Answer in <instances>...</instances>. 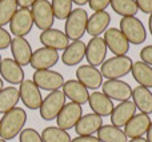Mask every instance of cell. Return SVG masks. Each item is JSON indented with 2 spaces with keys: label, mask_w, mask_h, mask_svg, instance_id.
<instances>
[{
  "label": "cell",
  "mask_w": 152,
  "mask_h": 142,
  "mask_svg": "<svg viewBox=\"0 0 152 142\" xmlns=\"http://www.w3.org/2000/svg\"><path fill=\"white\" fill-rule=\"evenodd\" d=\"M107 55V44L100 36L92 38L86 46V58L91 66H102Z\"/></svg>",
  "instance_id": "cell-14"
},
{
  "label": "cell",
  "mask_w": 152,
  "mask_h": 142,
  "mask_svg": "<svg viewBox=\"0 0 152 142\" xmlns=\"http://www.w3.org/2000/svg\"><path fill=\"white\" fill-rule=\"evenodd\" d=\"M136 114V106L132 101H124L120 105L115 106L111 113V122L116 127H123L128 124V121Z\"/></svg>",
  "instance_id": "cell-17"
},
{
  "label": "cell",
  "mask_w": 152,
  "mask_h": 142,
  "mask_svg": "<svg viewBox=\"0 0 152 142\" xmlns=\"http://www.w3.org/2000/svg\"><path fill=\"white\" fill-rule=\"evenodd\" d=\"M71 142H100L99 138L94 137V135H77L76 138L71 140Z\"/></svg>",
  "instance_id": "cell-39"
},
{
  "label": "cell",
  "mask_w": 152,
  "mask_h": 142,
  "mask_svg": "<svg viewBox=\"0 0 152 142\" xmlns=\"http://www.w3.org/2000/svg\"><path fill=\"white\" fill-rule=\"evenodd\" d=\"M3 89H4V82H3V79L0 78V91H1Z\"/></svg>",
  "instance_id": "cell-45"
},
{
  "label": "cell",
  "mask_w": 152,
  "mask_h": 142,
  "mask_svg": "<svg viewBox=\"0 0 152 142\" xmlns=\"http://www.w3.org/2000/svg\"><path fill=\"white\" fill-rule=\"evenodd\" d=\"M103 94L108 97L111 101H119L124 102L132 97V89L128 83L119 79H108L102 84Z\"/></svg>",
  "instance_id": "cell-9"
},
{
  "label": "cell",
  "mask_w": 152,
  "mask_h": 142,
  "mask_svg": "<svg viewBox=\"0 0 152 142\" xmlns=\"http://www.w3.org/2000/svg\"><path fill=\"white\" fill-rule=\"evenodd\" d=\"M135 3L143 13H152V0H135Z\"/></svg>",
  "instance_id": "cell-38"
},
{
  "label": "cell",
  "mask_w": 152,
  "mask_h": 142,
  "mask_svg": "<svg viewBox=\"0 0 152 142\" xmlns=\"http://www.w3.org/2000/svg\"><path fill=\"white\" fill-rule=\"evenodd\" d=\"M120 31L132 44H142L147 39V31L142 20H139L135 16L121 18L120 20Z\"/></svg>",
  "instance_id": "cell-4"
},
{
  "label": "cell",
  "mask_w": 152,
  "mask_h": 142,
  "mask_svg": "<svg viewBox=\"0 0 152 142\" xmlns=\"http://www.w3.org/2000/svg\"><path fill=\"white\" fill-rule=\"evenodd\" d=\"M132 59L127 55L123 56H113L110 58L102 64V75L107 79H119L121 76H126L131 72L132 69Z\"/></svg>",
  "instance_id": "cell-3"
},
{
  "label": "cell",
  "mask_w": 152,
  "mask_h": 142,
  "mask_svg": "<svg viewBox=\"0 0 152 142\" xmlns=\"http://www.w3.org/2000/svg\"><path fill=\"white\" fill-rule=\"evenodd\" d=\"M132 98L136 109H139L140 113L150 115L152 114V92L150 89L144 86H137L132 90Z\"/></svg>",
  "instance_id": "cell-26"
},
{
  "label": "cell",
  "mask_w": 152,
  "mask_h": 142,
  "mask_svg": "<svg viewBox=\"0 0 152 142\" xmlns=\"http://www.w3.org/2000/svg\"><path fill=\"white\" fill-rule=\"evenodd\" d=\"M128 142H147V140H145V138H143V137H139V138H134V140H131Z\"/></svg>",
  "instance_id": "cell-43"
},
{
  "label": "cell",
  "mask_w": 152,
  "mask_h": 142,
  "mask_svg": "<svg viewBox=\"0 0 152 142\" xmlns=\"http://www.w3.org/2000/svg\"><path fill=\"white\" fill-rule=\"evenodd\" d=\"M35 1L36 0H16V4L20 8H28V7H32Z\"/></svg>",
  "instance_id": "cell-40"
},
{
  "label": "cell",
  "mask_w": 152,
  "mask_h": 142,
  "mask_svg": "<svg viewBox=\"0 0 152 142\" xmlns=\"http://www.w3.org/2000/svg\"><path fill=\"white\" fill-rule=\"evenodd\" d=\"M19 94H20V99L23 101L24 106L31 110H37L42 106V94H40V89L34 83V81H23L20 83V89H19Z\"/></svg>",
  "instance_id": "cell-12"
},
{
  "label": "cell",
  "mask_w": 152,
  "mask_h": 142,
  "mask_svg": "<svg viewBox=\"0 0 152 142\" xmlns=\"http://www.w3.org/2000/svg\"><path fill=\"white\" fill-rule=\"evenodd\" d=\"M88 103H89V107L92 109V111L100 117L111 115L113 107H115L112 101L108 97H105L103 92H99V91H95L89 95Z\"/></svg>",
  "instance_id": "cell-24"
},
{
  "label": "cell",
  "mask_w": 152,
  "mask_h": 142,
  "mask_svg": "<svg viewBox=\"0 0 152 142\" xmlns=\"http://www.w3.org/2000/svg\"><path fill=\"white\" fill-rule=\"evenodd\" d=\"M87 21H88V13L86 10L83 8L72 10L69 16L66 19L64 34L71 40H81L83 35L87 32Z\"/></svg>",
  "instance_id": "cell-2"
},
{
  "label": "cell",
  "mask_w": 152,
  "mask_h": 142,
  "mask_svg": "<svg viewBox=\"0 0 152 142\" xmlns=\"http://www.w3.org/2000/svg\"><path fill=\"white\" fill-rule=\"evenodd\" d=\"M27 122V113L20 107H15L4 114L0 119V138L4 141L13 140L20 134Z\"/></svg>",
  "instance_id": "cell-1"
},
{
  "label": "cell",
  "mask_w": 152,
  "mask_h": 142,
  "mask_svg": "<svg viewBox=\"0 0 152 142\" xmlns=\"http://www.w3.org/2000/svg\"><path fill=\"white\" fill-rule=\"evenodd\" d=\"M86 58V44L81 40H74L64 50L61 55V62L66 66H76Z\"/></svg>",
  "instance_id": "cell-25"
},
{
  "label": "cell",
  "mask_w": 152,
  "mask_h": 142,
  "mask_svg": "<svg viewBox=\"0 0 152 142\" xmlns=\"http://www.w3.org/2000/svg\"><path fill=\"white\" fill-rule=\"evenodd\" d=\"M72 0H52L51 7L55 18L59 20H66L72 12Z\"/></svg>",
  "instance_id": "cell-33"
},
{
  "label": "cell",
  "mask_w": 152,
  "mask_h": 142,
  "mask_svg": "<svg viewBox=\"0 0 152 142\" xmlns=\"http://www.w3.org/2000/svg\"><path fill=\"white\" fill-rule=\"evenodd\" d=\"M111 7L118 15L121 18H128V16H135L139 12L135 0H111Z\"/></svg>",
  "instance_id": "cell-30"
},
{
  "label": "cell",
  "mask_w": 152,
  "mask_h": 142,
  "mask_svg": "<svg viewBox=\"0 0 152 142\" xmlns=\"http://www.w3.org/2000/svg\"><path fill=\"white\" fill-rule=\"evenodd\" d=\"M16 11H18L16 0H0V27L10 23Z\"/></svg>",
  "instance_id": "cell-32"
},
{
  "label": "cell",
  "mask_w": 152,
  "mask_h": 142,
  "mask_svg": "<svg viewBox=\"0 0 152 142\" xmlns=\"http://www.w3.org/2000/svg\"><path fill=\"white\" fill-rule=\"evenodd\" d=\"M63 92L66 95V98H69L74 103H77L80 106L88 102V89L84 87L79 81H75V79H69V81L64 82Z\"/></svg>",
  "instance_id": "cell-21"
},
{
  "label": "cell",
  "mask_w": 152,
  "mask_h": 142,
  "mask_svg": "<svg viewBox=\"0 0 152 142\" xmlns=\"http://www.w3.org/2000/svg\"><path fill=\"white\" fill-rule=\"evenodd\" d=\"M147 142H152V121H151V124H150V127H148V130H147Z\"/></svg>",
  "instance_id": "cell-41"
},
{
  "label": "cell",
  "mask_w": 152,
  "mask_h": 142,
  "mask_svg": "<svg viewBox=\"0 0 152 142\" xmlns=\"http://www.w3.org/2000/svg\"><path fill=\"white\" fill-rule=\"evenodd\" d=\"M0 142H7V141H4V140H0Z\"/></svg>",
  "instance_id": "cell-46"
},
{
  "label": "cell",
  "mask_w": 152,
  "mask_h": 142,
  "mask_svg": "<svg viewBox=\"0 0 152 142\" xmlns=\"http://www.w3.org/2000/svg\"><path fill=\"white\" fill-rule=\"evenodd\" d=\"M103 126V118L97 114H87L81 117L75 125V132L77 135H92Z\"/></svg>",
  "instance_id": "cell-23"
},
{
  "label": "cell",
  "mask_w": 152,
  "mask_h": 142,
  "mask_svg": "<svg viewBox=\"0 0 152 142\" xmlns=\"http://www.w3.org/2000/svg\"><path fill=\"white\" fill-rule=\"evenodd\" d=\"M20 142H43V140L35 129H23L20 133Z\"/></svg>",
  "instance_id": "cell-34"
},
{
  "label": "cell",
  "mask_w": 152,
  "mask_h": 142,
  "mask_svg": "<svg viewBox=\"0 0 152 142\" xmlns=\"http://www.w3.org/2000/svg\"><path fill=\"white\" fill-rule=\"evenodd\" d=\"M34 26V19H32L31 10L28 8H20L15 12L13 18L10 21V28L15 36L24 38L28 35Z\"/></svg>",
  "instance_id": "cell-8"
},
{
  "label": "cell",
  "mask_w": 152,
  "mask_h": 142,
  "mask_svg": "<svg viewBox=\"0 0 152 142\" xmlns=\"http://www.w3.org/2000/svg\"><path fill=\"white\" fill-rule=\"evenodd\" d=\"M66 105V95L63 91L56 90L51 91L45 97V99L42 102L40 106V115L44 121H52L59 115L61 109Z\"/></svg>",
  "instance_id": "cell-6"
},
{
  "label": "cell",
  "mask_w": 152,
  "mask_h": 142,
  "mask_svg": "<svg viewBox=\"0 0 152 142\" xmlns=\"http://www.w3.org/2000/svg\"><path fill=\"white\" fill-rule=\"evenodd\" d=\"M40 43L44 47L51 48V50H66L69 46V39L67 38V35L64 32H61L60 30H55V28H50L45 30L40 34Z\"/></svg>",
  "instance_id": "cell-16"
},
{
  "label": "cell",
  "mask_w": 152,
  "mask_h": 142,
  "mask_svg": "<svg viewBox=\"0 0 152 142\" xmlns=\"http://www.w3.org/2000/svg\"><path fill=\"white\" fill-rule=\"evenodd\" d=\"M20 101V94L19 90L13 86L5 87L0 91V113L5 114L15 109Z\"/></svg>",
  "instance_id": "cell-27"
},
{
  "label": "cell",
  "mask_w": 152,
  "mask_h": 142,
  "mask_svg": "<svg viewBox=\"0 0 152 142\" xmlns=\"http://www.w3.org/2000/svg\"><path fill=\"white\" fill-rule=\"evenodd\" d=\"M76 78L84 87L91 90L99 89L103 84V75L96 67L91 64H83L76 70Z\"/></svg>",
  "instance_id": "cell-15"
},
{
  "label": "cell",
  "mask_w": 152,
  "mask_h": 142,
  "mask_svg": "<svg viewBox=\"0 0 152 142\" xmlns=\"http://www.w3.org/2000/svg\"><path fill=\"white\" fill-rule=\"evenodd\" d=\"M32 19H34V24L42 31L50 30L53 26L55 21V15H53L51 3L48 0H36L32 5Z\"/></svg>",
  "instance_id": "cell-5"
},
{
  "label": "cell",
  "mask_w": 152,
  "mask_h": 142,
  "mask_svg": "<svg viewBox=\"0 0 152 142\" xmlns=\"http://www.w3.org/2000/svg\"><path fill=\"white\" fill-rule=\"evenodd\" d=\"M97 138L100 142H127L124 132L113 125H104L97 130Z\"/></svg>",
  "instance_id": "cell-29"
},
{
  "label": "cell",
  "mask_w": 152,
  "mask_h": 142,
  "mask_svg": "<svg viewBox=\"0 0 152 142\" xmlns=\"http://www.w3.org/2000/svg\"><path fill=\"white\" fill-rule=\"evenodd\" d=\"M34 83L45 91H56L64 84V78L60 72L52 70H39L34 74Z\"/></svg>",
  "instance_id": "cell-7"
},
{
  "label": "cell",
  "mask_w": 152,
  "mask_h": 142,
  "mask_svg": "<svg viewBox=\"0 0 152 142\" xmlns=\"http://www.w3.org/2000/svg\"><path fill=\"white\" fill-rule=\"evenodd\" d=\"M11 35L8 31H5L3 27H0V50H5L11 46Z\"/></svg>",
  "instance_id": "cell-36"
},
{
  "label": "cell",
  "mask_w": 152,
  "mask_h": 142,
  "mask_svg": "<svg viewBox=\"0 0 152 142\" xmlns=\"http://www.w3.org/2000/svg\"><path fill=\"white\" fill-rule=\"evenodd\" d=\"M104 42L107 48H110L116 56L126 55L129 50V42L119 28H108L104 32Z\"/></svg>",
  "instance_id": "cell-11"
},
{
  "label": "cell",
  "mask_w": 152,
  "mask_h": 142,
  "mask_svg": "<svg viewBox=\"0 0 152 142\" xmlns=\"http://www.w3.org/2000/svg\"><path fill=\"white\" fill-rule=\"evenodd\" d=\"M0 75L10 84H20L24 81V71L13 59L5 58L0 62Z\"/></svg>",
  "instance_id": "cell-18"
},
{
  "label": "cell",
  "mask_w": 152,
  "mask_h": 142,
  "mask_svg": "<svg viewBox=\"0 0 152 142\" xmlns=\"http://www.w3.org/2000/svg\"><path fill=\"white\" fill-rule=\"evenodd\" d=\"M151 119L147 114H135L131 119L128 121V124L126 125V129H124V134L127 135V138H139L143 137L144 133H147L148 127H150Z\"/></svg>",
  "instance_id": "cell-19"
},
{
  "label": "cell",
  "mask_w": 152,
  "mask_h": 142,
  "mask_svg": "<svg viewBox=\"0 0 152 142\" xmlns=\"http://www.w3.org/2000/svg\"><path fill=\"white\" fill-rule=\"evenodd\" d=\"M43 142H71L72 138L63 129H59L55 126L45 127L42 133Z\"/></svg>",
  "instance_id": "cell-31"
},
{
  "label": "cell",
  "mask_w": 152,
  "mask_h": 142,
  "mask_svg": "<svg viewBox=\"0 0 152 142\" xmlns=\"http://www.w3.org/2000/svg\"><path fill=\"white\" fill-rule=\"evenodd\" d=\"M11 53H12L13 61L20 66H26L29 64L32 56V48L31 44L27 42L24 38H18L15 36L11 40Z\"/></svg>",
  "instance_id": "cell-20"
},
{
  "label": "cell",
  "mask_w": 152,
  "mask_h": 142,
  "mask_svg": "<svg viewBox=\"0 0 152 142\" xmlns=\"http://www.w3.org/2000/svg\"><path fill=\"white\" fill-rule=\"evenodd\" d=\"M148 27H150V32L152 35V13L150 15V20H148Z\"/></svg>",
  "instance_id": "cell-44"
},
{
  "label": "cell",
  "mask_w": 152,
  "mask_h": 142,
  "mask_svg": "<svg viewBox=\"0 0 152 142\" xmlns=\"http://www.w3.org/2000/svg\"><path fill=\"white\" fill-rule=\"evenodd\" d=\"M83 115V109L80 105L74 102H69L64 105L59 115L56 117V122H58V127L63 130H68L75 127V125L79 122V119Z\"/></svg>",
  "instance_id": "cell-10"
},
{
  "label": "cell",
  "mask_w": 152,
  "mask_h": 142,
  "mask_svg": "<svg viewBox=\"0 0 152 142\" xmlns=\"http://www.w3.org/2000/svg\"><path fill=\"white\" fill-rule=\"evenodd\" d=\"M132 76L134 79L140 84V86H144L147 89L152 87V67L145 64L144 62H135L132 64L131 69Z\"/></svg>",
  "instance_id": "cell-28"
},
{
  "label": "cell",
  "mask_w": 152,
  "mask_h": 142,
  "mask_svg": "<svg viewBox=\"0 0 152 142\" xmlns=\"http://www.w3.org/2000/svg\"><path fill=\"white\" fill-rule=\"evenodd\" d=\"M111 21V16L107 11H97L88 16L87 21V32L92 38H96L102 35V32L107 31V27Z\"/></svg>",
  "instance_id": "cell-22"
},
{
  "label": "cell",
  "mask_w": 152,
  "mask_h": 142,
  "mask_svg": "<svg viewBox=\"0 0 152 142\" xmlns=\"http://www.w3.org/2000/svg\"><path fill=\"white\" fill-rule=\"evenodd\" d=\"M72 1H74L75 4H77V5H84V4L88 3V0H72Z\"/></svg>",
  "instance_id": "cell-42"
},
{
  "label": "cell",
  "mask_w": 152,
  "mask_h": 142,
  "mask_svg": "<svg viewBox=\"0 0 152 142\" xmlns=\"http://www.w3.org/2000/svg\"><path fill=\"white\" fill-rule=\"evenodd\" d=\"M59 62V53L55 50H51L47 47L37 48L35 53H32L31 64L36 71L39 70H50Z\"/></svg>",
  "instance_id": "cell-13"
},
{
  "label": "cell",
  "mask_w": 152,
  "mask_h": 142,
  "mask_svg": "<svg viewBox=\"0 0 152 142\" xmlns=\"http://www.w3.org/2000/svg\"><path fill=\"white\" fill-rule=\"evenodd\" d=\"M0 62H1V55H0Z\"/></svg>",
  "instance_id": "cell-47"
},
{
  "label": "cell",
  "mask_w": 152,
  "mask_h": 142,
  "mask_svg": "<svg viewBox=\"0 0 152 142\" xmlns=\"http://www.w3.org/2000/svg\"><path fill=\"white\" fill-rule=\"evenodd\" d=\"M140 58H142V62L152 67V46H145L140 51Z\"/></svg>",
  "instance_id": "cell-37"
},
{
  "label": "cell",
  "mask_w": 152,
  "mask_h": 142,
  "mask_svg": "<svg viewBox=\"0 0 152 142\" xmlns=\"http://www.w3.org/2000/svg\"><path fill=\"white\" fill-rule=\"evenodd\" d=\"M88 4L92 11H105V8L111 4V0H88Z\"/></svg>",
  "instance_id": "cell-35"
}]
</instances>
